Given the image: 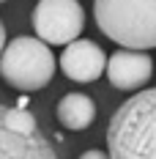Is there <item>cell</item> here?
I'll return each mask as SVG.
<instances>
[{
	"label": "cell",
	"instance_id": "cell-6",
	"mask_svg": "<svg viewBox=\"0 0 156 159\" xmlns=\"http://www.w3.org/2000/svg\"><path fill=\"white\" fill-rule=\"evenodd\" d=\"M154 77V61L142 49H118L107 61V80L118 91H137Z\"/></svg>",
	"mask_w": 156,
	"mask_h": 159
},
{
	"label": "cell",
	"instance_id": "cell-8",
	"mask_svg": "<svg viewBox=\"0 0 156 159\" xmlns=\"http://www.w3.org/2000/svg\"><path fill=\"white\" fill-rule=\"evenodd\" d=\"M96 118V104L91 96L85 93H66L58 102V121H60L66 129H88Z\"/></svg>",
	"mask_w": 156,
	"mask_h": 159
},
{
	"label": "cell",
	"instance_id": "cell-9",
	"mask_svg": "<svg viewBox=\"0 0 156 159\" xmlns=\"http://www.w3.org/2000/svg\"><path fill=\"white\" fill-rule=\"evenodd\" d=\"M79 159H109V157L104 154V151H99V148H91V151H85Z\"/></svg>",
	"mask_w": 156,
	"mask_h": 159
},
{
	"label": "cell",
	"instance_id": "cell-1",
	"mask_svg": "<svg viewBox=\"0 0 156 159\" xmlns=\"http://www.w3.org/2000/svg\"><path fill=\"white\" fill-rule=\"evenodd\" d=\"M107 148L109 159H156V88L140 91L115 110Z\"/></svg>",
	"mask_w": 156,
	"mask_h": 159
},
{
	"label": "cell",
	"instance_id": "cell-11",
	"mask_svg": "<svg viewBox=\"0 0 156 159\" xmlns=\"http://www.w3.org/2000/svg\"><path fill=\"white\" fill-rule=\"evenodd\" d=\"M0 3H3V0H0Z\"/></svg>",
	"mask_w": 156,
	"mask_h": 159
},
{
	"label": "cell",
	"instance_id": "cell-5",
	"mask_svg": "<svg viewBox=\"0 0 156 159\" xmlns=\"http://www.w3.org/2000/svg\"><path fill=\"white\" fill-rule=\"evenodd\" d=\"M85 28L79 0H38L33 8V30L47 44H71Z\"/></svg>",
	"mask_w": 156,
	"mask_h": 159
},
{
	"label": "cell",
	"instance_id": "cell-2",
	"mask_svg": "<svg viewBox=\"0 0 156 159\" xmlns=\"http://www.w3.org/2000/svg\"><path fill=\"white\" fill-rule=\"evenodd\" d=\"M99 30L126 49L156 47V0H93Z\"/></svg>",
	"mask_w": 156,
	"mask_h": 159
},
{
	"label": "cell",
	"instance_id": "cell-10",
	"mask_svg": "<svg viewBox=\"0 0 156 159\" xmlns=\"http://www.w3.org/2000/svg\"><path fill=\"white\" fill-rule=\"evenodd\" d=\"M3 49H6V28L0 22V55H3Z\"/></svg>",
	"mask_w": 156,
	"mask_h": 159
},
{
	"label": "cell",
	"instance_id": "cell-3",
	"mask_svg": "<svg viewBox=\"0 0 156 159\" xmlns=\"http://www.w3.org/2000/svg\"><path fill=\"white\" fill-rule=\"evenodd\" d=\"M52 74H55V55L41 39L19 36L11 44H6L0 55V77L16 91H38L49 85Z\"/></svg>",
	"mask_w": 156,
	"mask_h": 159
},
{
	"label": "cell",
	"instance_id": "cell-4",
	"mask_svg": "<svg viewBox=\"0 0 156 159\" xmlns=\"http://www.w3.org/2000/svg\"><path fill=\"white\" fill-rule=\"evenodd\" d=\"M0 159H58L28 110L0 104Z\"/></svg>",
	"mask_w": 156,
	"mask_h": 159
},
{
	"label": "cell",
	"instance_id": "cell-7",
	"mask_svg": "<svg viewBox=\"0 0 156 159\" xmlns=\"http://www.w3.org/2000/svg\"><path fill=\"white\" fill-rule=\"evenodd\" d=\"M63 74L74 82H96L107 69V55L91 39H74L63 49Z\"/></svg>",
	"mask_w": 156,
	"mask_h": 159
}]
</instances>
